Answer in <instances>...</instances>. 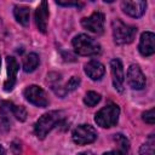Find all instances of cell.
<instances>
[{
  "label": "cell",
  "mask_w": 155,
  "mask_h": 155,
  "mask_svg": "<svg viewBox=\"0 0 155 155\" xmlns=\"http://www.w3.org/2000/svg\"><path fill=\"white\" fill-rule=\"evenodd\" d=\"M63 121H64V113L61 110H52L44 114L34 125L35 136L39 139H44L53 127L61 125Z\"/></svg>",
  "instance_id": "obj_1"
},
{
  "label": "cell",
  "mask_w": 155,
  "mask_h": 155,
  "mask_svg": "<svg viewBox=\"0 0 155 155\" xmlns=\"http://www.w3.org/2000/svg\"><path fill=\"white\" fill-rule=\"evenodd\" d=\"M71 45L74 47V51L80 56H97L102 51L101 45L93 38L86 34L76 35L73 39Z\"/></svg>",
  "instance_id": "obj_2"
},
{
  "label": "cell",
  "mask_w": 155,
  "mask_h": 155,
  "mask_svg": "<svg viewBox=\"0 0 155 155\" xmlns=\"http://www.w3.org/2000/svg\"><path fill=\"white\" fill-rule=\"evenodd\" d=\"M111 27H113V36H114V41L117 45H126V44H131L137 34V28L133 25H128L126 23H124L121 19L116 18L113 19L111 22Z\"/></svg>",
  "instance_id": "obj_3"
},
{
  "label": "cell",
  "mask_w": 155,
  "mask_h": 155,
  "mask_svg": "<svg viewBox=\"0 0 155 155\" xmlns=\"http://www.w3.org/2000/svg\"><path fill=\"white\" fill-rule=\"evenodd\" d=\"M119 115H120V108L116 104L110 103V104L105 105L104 108H102L96 114L94 121L98 126L104 127V128H109V127H113L117 122Z\"/></svg>",
  "instance_id": "obj_4"
},
{
  "label": "cell",
  "mask_w": 155,
  "mask_h": 155,
  "mask_svg": "<svg viewBox=\"0 0 155 155\" xmlns=\"http://www.w3.org/2000/svg\"><path fill=\"white\" fill-rule=\"evenodd\" d=\"M71 138L78 145H85L97 139V132L91 125H79L74 128Z\"/></svg>",
  "instance_id": "obj_5"
},
{
  "label": "cell",
  "mask_w": 155,
  "mask_h": 155,
  "mask_svg": "<svg viewBox=\"0 0 155 155\" xmlns=\"http://www.w3.org/2000/svg\"><path fill=\"white\" fill-rule=\"evenodd\" d=\"M24 97L28 102H30L31 104L36 105V107H40V108H45L47 107L48 104V99H47V96L45 93V91L40 87V86H36V85H31V86H28L25 90H24Z\"/></svg>",
  "instance_id": "obj_6"
},
{
  "label": "cell",
  "mask_w": 155,
  "mask_h": 155,
  "mask_svg": "<svg viewBox=\"0 0 155 155\" xmlns=\"http://www.w3.org/2000/svg\"><path fill=\"white\" fill-rule=\"evenodd\" d=\"M81 25L94 34H102L104 29V15L99 11L93 12L90 17L81 19Z\"/></svg>",
  "instance_id": "obj_7"
},
{
  "label": "cell",
  "mask_w": 155,
  "mask_h": 155,
  "mask_svg": "<svg viewBox=\"0 0 155 155\" xmlns=\"http://www.w3.org/2000/svg\"><path fill=\"white\" fill-rule=\"evenodd\" d=\"M127 82L133 90H142L145 86V76L137 64H131L127 70Z\"/></svg>",
  "instance_id": "obj_8"
},
{
  "label": "cell",
  "mask_w": 155,
  "mask_h": 155,
  "mask_svg": "<svg viewBox=\"0 0 155 155\" xmlns=\"http://www.w3.org/2000/svg\"><path fill=\"white\" fill-rule=\"evenodd\" d=\"M110 70L113 76V85L116 91L122 92L124 91V82H125V75H124V67L120 59H111L110 61Z\"/></svg>",
  "instance_id": "obj_9"
},
{
  "label": "cell",
  "mask_w": 155,
  "mask_h": 155,
  "mask_svg": "<svg viewBox=\"0 0 155 155\" xmlns=\"http://www.w3.org/2000/svg\"><path fill=\"white\" fill-rule=\"evenodd\" d=\"M6 63H7V78L4 82V90L6 92H10L13 90L15 84H16V76H17V71H18V62L16 61L15 57L8 56L6 58Z\"/></svg>",
  "instance_id": "obj_10"
},
{
  "label": "cell",
  "mask_w": 155,
  "mask_h": 155,
  "mask_svg": "<svg viewBox=\"0 0 155 155\" xmlns=\"http://www.w3.org/2000/svg\"><path fill=\"white\" fill-rule=\"evenodd\" d=\"M121 8L126 15H128L133 18H138V17L143 16V13L145 12L147 2L142 1V0H137V1L126 0V1L121 2Z\"/></svg>",
  "instance_id": "obj_11"
},
{
  "label": "cell",
  "mask_w": 155,
  "mask_h": 155,
  "mask_svg": "<svg viewBox=\"0 0 155 155\" xmlns=\"http://www.w3.org/2000/svg\"><path fill=\"white\" fill-rule=\"evenodd\" d=\"M138 50H139L140 54L144 57H149V56L154 54V52H155V35H154V33L145 31L142 34L140 40H139V45H138Z\"/></svg>",
  "instance_id": "obj_12"
},
{
  "label": "cell",
  "mask_w": 155,
  "mask_h": 155,
  "mask_svg": "<svg viewBox=\"0 0 155 155\" xmlns=\"http://www.w3.org/2000/svg\"><path fill=\"white\" fill-rule=\"evenodd\" d=\"M13 104L8 101H2L0 103V131H7L11 125V115H12Z\"/></svg>",
  "instance_id": "obj_13"
},
{
  "label": "cell",
  "mask_w": 155,
  "mask_h": 155,
  "mask_svg": "<svg viewBox=\"0 0 155 155\" xmlns=\"http://www.w3.org/2000/svg\"><path fill=\"white\" fill-rule=\"evenodd\" d=\"M47 19H48V6H47V2L46 1H42L38 6V8L35 11V22H36L38 29L41 33H45L46 31Z\"/></svg>",
  "instance_id": "obj_14"
},
{
  "label": "cell",
  "mask_w": 155,
  "mask_h": 155,
  "mask_svg": "<svg viewBox=\"0 0 155 155\" xmlns=\"http://www.w3.org/2000/svg\"><path fill=\"white\" fill-rule=\"evenodd\" d=\"M85 73L87 74V76L90 79L96 81V80H101L102 79V76L105 73V68L99 61L92 59V61H90L88 63L85 64Z\"/></svg>",
  "instance_id": "obj_15"
},
{
  "label": "cell",
  "mask_w": 155,
  "mask_h": 155,
  "mask_svg": "<svg viewBox=\"0 0 155 155\" xmlns=\"http://www.w3.org/2000/svg\"><path fill=\"white\" fill-rule=\"evenodd\" d=\"M47 82L51 87V90L59 97H64L68 92L65 90V87L62 85V79H61V75L57 74V73H50L47 75Z\"/></svg>",
  "instance_id": "obj_16"
},
{
  "label": "cell",
  "mask_w": 155,
  "mask_h": 155,
  "mask_svg": "<svg viewBox=\"0 0 155 155\" xmlns=\"http://www.w3.org/2000/svg\"><path fill=\"white\" fill-rule=\"evenodd\" d=\"M13 15L15 18L17 19L18 23H21L22 25L27 27L29 24V17H30V10L27 6H15L13 8Z\"/></svg>",
  "instance_id": "obj_17"
},
{
  "label": "cell",
  "mask_w": 155,
  "mask_h": 155,
  "mask_svg": "<svg viewBox=\"0 0 155 155\" xmlns=\"http://www.w3.org/2000/svg\"><path fill=\"white\" fill-rule=\"evenodd\" d=\"M39 65V56L36 53H29L23 59V70L25 73L34 71Z\"/></svg>",
  "instance_id": "obj_18"
},
{
  "label": "cell",
  "mask_w": 155,
  "mask_h": 155,
  "mask_svg": "<svg viewBox=\"0 0 155 155\" xmlns=\"http://www.w3.org/2000/svg\"><path fill=\"white\" fill-rule=\"evenodd\" d=\"M154 144H155V142H154V136L151 134V136L148 138V140L140 147V149H139V155H154Z\"/></svg>",
  "instance_id": "obj_19"
},
{
  "label": "cell",
  "mask_w": 155,
  "mask_h": 155,
  "mask_svg": "<svg viewBox=\"0 0 155 155\" xmlns=\"http://www.w3.org/2000/svg\"><path fill=\"white\" fill-rule=\"evenodd\" d=\"M101 101V94L94 92V91H90L86 93L85 98H84V103L87 105V107H94L97 103H99Z\"/></svg>",
  "instance_id": "obj_20"
},
{
  "label": "cell",
  "mask_w": 155,
  "mask_h": 155,
  "mask_svg": "<svg viewBox=\"0 0 155 155\" xmlns=\"http://www.w3.org/2000/svg\"><path fill=\"white\" fill-rule=\"evenodd\" d=\"M114 140L117 144V148L119 149L125 150V151L128 153V150H130V143H128V140H127V138L125 136H122L121 133L114 134Z\"/></svg>",
  "instance_id": "obj_21"
},
{
  "label": "cell",
  "mask_w": 155,
  "mask_h": 155,
  "mask_svg": "<svg viewBox=\"0 0 155 155\" xmlns=\"http://www.w3.org/2000/svg\"><path fill=\"white\" fill-rule=\"evenodd\" d=\"M12 115L16 116L19 121H24L27 119V110L22 105H13L12 107Z\"/></svg>",
  "instance_id": "obj_22"
},
{
  "label": "cell",
  "mask_w": 155,
  "mask_h": 155,
  "mask_svg": "<svg viewBox=\"0 0 155 155\" xmlns=\"http://www.w3.org/2000/svg\"><path fill=\"white\" fill-rule=\"evenodd\" d=\"M79 85H80V78H78V76H73V78H70V80L65 84V90H67V92H69V91H74L75 88H78Z\"/></svg>",
  "instance_id": "obj_23"
},
{
  "label": "cell",
  "mask_w": 155,
  "mask_h": 155,
  "mask_svg": "<svg viewBox=\"0 0 155 155\" xmlns=\"http://www.w3.org/2000/svg\"><path fill=\"white\" fill-rule=\"evenodd\" d=\"M143 120L147 124L153 125L155 122V110L154 109H150V110H147L145 113H143Z\"/></svg>",
  "instance_id": "obj_24"
},
{
  "label": "cell",
  "mask_w": 155,
  "mask_h": 155,
  "mask_svg": "<svg viewBox=\"0 0 155 155\" xmlns=\"http://www.w3.org/2000/svg\"><path fill=\"white\" fill-rule=\"evenodd\" d=\"M103 155H127V151L125 150H121V149H115V150H111V151H108V153H104Z\"/></svg>",
  "instance_id": "obj_25"
},
{
  "label": "cell",
  "mask_w": 155,
  "mask_h": 155,
  "mask_svg": "<svg viewBox=\"0 0 155 155\" xmlns=\"http://www.w3.org/2000/svg\"><path fill=\"white\" fill-rule=\"evenodd\" d=\"M57 4L61 6H76V7H81L84 5L80 2H61V1H57Z\"/></svg>",
  "instance_id": "obj_26"
},
{
  "label": "cell",
  "mask_w": 155,
  "mask_h": 155,
  "mask_svg": "<svg viewBox=\"0 0 155 155\" xmlns=\"http://www.w3.org/2000/svg\"><path fill=\"white\" fill-rule=\"evenodd\" d=\"M78 155H94L92 151H90V150H87V151H82V153H80V154H78Z\"/></svg>",
  "instance_id": "obj_27"
},
{
  "label": "cell",
  "mask_w": 155,
  "mask_h": 155,
  "mask_svg": "<svg viewBox=\"0 0 155 155\" xmlns=\"http://www.w3.org/2000/svg\"><path fill=\"white\" fill-rule=\"evenodd\" d=\"M0 155H6V151H5L2 145H0Z\"/></svg>",
  "instance_id": "obj_28"
},
{
  "label": "cell",
  "mask_w": 155,
  "mask_h": 155,
  "mask_svg": "<svg viewBox=\"0 0 155 155\" xmlns=\"http://www.w3.org/2000/svg\"><path fill=\"white\" fill-rule=\"evenodd\" d=\"M0 65H1V57H0Z\"/></svg>",
  "instance_id": "obj_29"
}]
</instances>
